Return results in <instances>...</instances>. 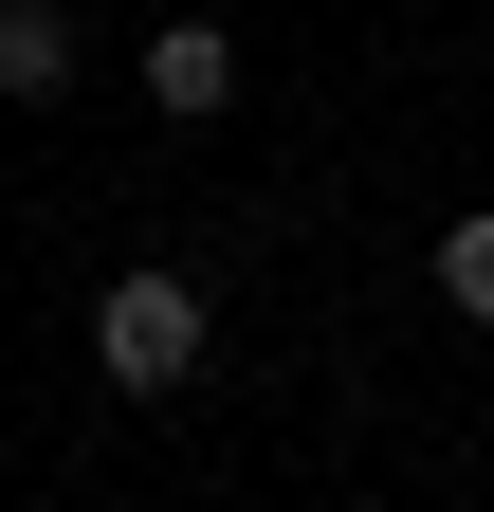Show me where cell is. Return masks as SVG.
Segmentation results:
<instances>
[{
    "instance_id": "obj_1",
    "label": "cell",
    "mask_w": 494,
    "mask_h": 512,
    "mask_svg": "<svg viewBox=\"0 0 494 512\" xmlns=\"http://www.w3.org/2000/svg\"><path fill=\"white\" fill-rule=\"evenodd\" d=\"M92 366L129 384V403L202 384V275H110V311H92Z\"/></svg>"
},
{
    "instance_id": "obj_2",
    "label": "cell",
    "mask_w": 494,
    "mask_h": 512,
    "mask_svg": "<svg viewBox=\"0 0 494 512\" xmlns=\"http://www.w3.org/2000/svg\"><path fill=\"white\" fill-rule=\"evenodd\" d=\"M147 110H165V128H220V110H238V37H220V19H165V37H147Z\"/></svg>"
},
{
    "instance_id": "obj_3",
    "label": "cell",
    "mask_w": 494,
    "mask_h": 512,
    "mask_svg": "<svg viewBox=\"0 0 494 512\" xmlns=\"http://www.w3.org/2000/svg\"><path fill=\"white\" fill-rule=\"evenodd\" d=\"M74 92V0H0V110H55Z\"/></svg>"
},
{
    "instance_id": "obj_4",
    "label": "cell",
    "mask_w": 494,
    "mask_h": 512,
    "mask_svg": "<svg viewBox=\"0 0 494 512\" xmlns=\"http://www.w3.org/2000/svg\"><path fill=\"white\" fill-rule=\"evenodd\" d=\"M440 311H476V330H494V202L440 220Z\"/></svg>"
}]
</instances>
